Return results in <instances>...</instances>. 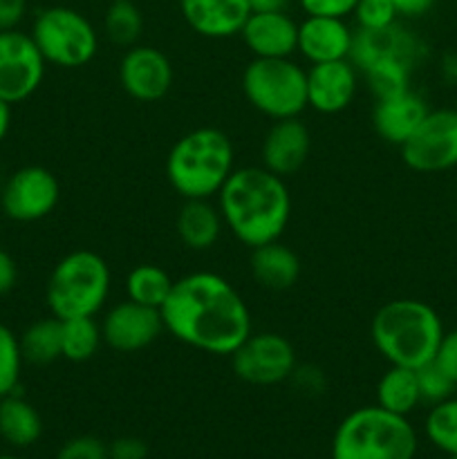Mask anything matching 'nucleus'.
Wrapping results in <instances>:
<instances>
[{"mask_svg":"<svg viewBox=\"0 0 457 459\" xmlns=\"http://www.w3.org/2000/svg\"><path fill=\"white\" fill-rule=\"evenodd\" d=\"M160 312L164 330L175 341L213 357H231L254 332L246 300L215 272H191L177 278Z\"/></svg>","mask_w":457,"mask_h":459,"instance_id":"obj_1","label":"nucleus"},{"mask_svg":"<svg viewBox=\"0 0 457 459\" xmlns=\"http://www.w3.org/2000/svg\"><path fill=\"white\" fill-rule=\"evenodd\" d=\"M224 229L246 249L280 240L291 220V193L264 166H236L215 195Z\"/></svg>","mask_w":457,"mask_h":459,"instance_id":"obj_2","label":"nucleus"},{"mask_svg":"<svg viewBox=\"0 0 457 459\" xmlns=\"http://www.w3.org/2000/svg\"><path fill=\"white\" fill-rule=\"evenodd\" d=\"M442 316L417 299H394L381 305L370 321V339L388 366L419 370L437 354L444 336Z\"/></svg>","mask_w":457,"mask_h":459,"instance_id":"obj_3","label":"nucleus"},{"mask_svg":"<svg viewBox=\"0 0 457 459\" xmlns=\"http://www.w3.org/2000/svg\"><path fill=\"white\" fill-rule=\"evenodd\" d=\"M236 170V146L224 130L200 126L170 146L164 173L182 200H215Z\"/></svg>","mask_w":457,"mask_h":459,"instance_id":"obj_4","label":"nucleus"},{"mask_svg":"<svg viewBox=\"0 0 457 459\" xmlns=\"http://www.w3.org/2000/svg\"><path fill=\"white\" fill-rule=\"evenodd\" d=\"M110 290L112 272L106 258L92 249H74L49 272L45 303L58 321L97 318L108 305Z\"/></svg>","mask_w":457,"mask_h":459,"instance_id":"obj_5","label":"nucleus"},{"mask_svg":"<svg viewBox=\"0 0 457 459\" xmlns=\"http://www.w3.org/2000/svg\"><path fill=\"white\" fill-rule=\"evenodd\" d=\"M419 448L408 417L381 406H361L348 412L332 437L330 459H415Z\"/></svg>","mask_w":457,"mask_h":459,"instance_id":"obj_6","label":"nucleus"},{"mask_svg":"<svg viewBox=\"0 0 457 459\" xmlns=\"http://www.w3.org/2000/svg\"><path fill=\"white\" fill-rule=\"evenodd\" d=\"M246 103L272 121L307 110V70L294 58H251L242 72Z\"/></svg>","mask_w":457,"mask_h":459,"instance_id":"obj_7","label":"nucleus"},{"mask_svg":"<svg viewBox=\"0 0 457 459\" xmlns=\"http://www.w3.org/2000/svg\"><path fill=\"white\" fill-rule=\"evenodd\" d=\"M31 39L47 65L79 70L90 65L99 54L101 36L83 12L67 4L40 9L31 22Z\"/></svg>","mask_w":457,"mask_h":459,"instance_id":"obj_8","label":"nucleus"},{"mask_svg":"<svg viewBox=\"0 0 457 459\" xmlns=\"http://www.w3.org/2000/svg\"><path fill=\"white\" fill-rule=\"evenodd\" d=\"M228 359L233 375L255 388L285 384L298 366L296 348L278 332H251Z\"/></svg>","mask_w":457,"mask_h":459,"instance_id":"obj_9","label":"nucleus"},{"mask_svg":"<svg viewBox=\"0 0 457 459\" xmlns=\"http://www.w3.org/2000/svg\"><path fill=\"white\" fill-rule=\"evenodd\" d=\"M403 164L421 175L457 169V108L428 110L401 148Z\"/></svg>","mask_w":457,"mask_h":459,"instance_id":"obj_10","label":"nucleus"},{"mask_svg":"<svg viewBox=\"0 0 457 459\" xmlns=\"http://www.w3.org/2000/svg\"><path fill=\"white\" fill-rule=\"evenodd\" d=\"M47 61L30 31H0V99L9 106L27 101L43 85Z\"/></svg>","mask_w":457,"mask_h":459,"instance_id":"obj_11","label":"nucleus"},{"mask_svg":"<svg viewBox=\"0 0 457 459\" xmlns=\"http://www.w3.org/2000/svg\"><path fill=\"white\" fill-rule=\"evenodd\" d=\"M61 200V184L45 166H22L0 188V211L13 222H39L54 213Z\"/></svg>","mask_w":457,"mask_h":459,"instance_id":"obj_12","label":"nucleus"},{"mask_svg":"<svg viewBox=\"0 0 457 459\" xmlns=\"http://www.w3.org/2000/svg\"><path fill=\"white\" fill-rule=\"evenodd\" d=\"M116 76L121 90L130 99L139 103H157L173 88L175 67L161 49L137 43L121 54Z\"/></svg>","mask_w":457,"mask_h":459,"instance_id":"obj_13","label":"nucleus"},{"mask_svg":"<svg viewBox=\"0 0 457 459\" xmlns=\"http://www.w3.org/2000/svg\"><path fill=\"white\" fill-rule=\"evenodd\" d=\"M103 345L119 354H134L151 348L164 330L161 312L134 300H121L103 312L101 321Z\"/></svg>","mask_w":457,"mask_h":459,"instance_id":"obj_14","label":"nucleus"},{"mask_svg":"<svg viewBox=\"0 0 457 459\" xmlns=\"http://www.w3.org/2000/svg\"><path fill=\"white\" fill-rule=\"evenodd\" d=\"M361 88V74L349 58L318 63L307 70V108L318 115L348 110Z\"/></svg>","mask_w":457,"mask_h":459,"instance_id":"obj_15","label":"nucleus"},{"mask_svg":"<svg viewBox=\"0 0 457 459\" xmlns=\"http://www.w3.org/2000/svg\"><path fill=\"white\" fill-rule=\"evenodd\" d=\"M428 54L424 40L408 30L403 22L384 27V30H357L354 27L352 49H349V61L361 74L363 67L370 65L376 58H403L410 61L412 65H419Z\"/></svg>","mask_w":457,"mask_h":459,"instance_id":"obj_16","label":"nucleus"},{"mask_svg":"<svg viewBox=\"0 0 457 459\" xmlns=\"http://www.w3.org/2000/svg\"><path fill=\"white\" fill-rule=\"evenodd\" d=\"M312 152V134L300 117L273 121L260 143V166L287 179L300 173Z\"/></svg>","mask_w":457,"mask_h":459,"instance_id":"obj_17","label":"nucleus"},{"mask_svg":"<svg viewBox=\"0 0 457 459\" xmlns=\"http://www.w3.org/2000/svg\"><path fill=\"white\" fill-rule=\"evenodd\" d=\"M177 9L188 30L209 40L240 36L251 13L246 0H177Z\"/></svg>","mask_w":457,"mask_h":459,"instance_id":"obj_18","label":"nucleus"},{"mask_svg":"<svg viewBox=\"0 0 457 459\" xmlns=\"http://www.w3.org/2000/svg\"><path fill=\"white\" fill-rule=\"evenodd\" d=\"M240 39L254 58H289L298 49V22L287 12H251Z\"/></svg>","mask_w":457,"mask_h":459,"instance_id":"obj_19","label":"nucleus"},{"mask_svg":"<svg viewBox=\"0 0 457 459\" xmlns=\"http://www.w3.org/2000/svg\"><path fill=\"white\" fill-rule=\"evenodd\" d=\"M354 27L345 18L305 16L298 22V49L296 54L309 65L349 58Z\"/></svg>","mask_w":457,"mask_h":459,"instance_id":"obj_20","label":"nucleus"},{"mask_svg":"<svg viewBox=\"0 0 457 459\" xmlns=\"http://www.w3.org/2000/svg\"><path fill=\"white\" fill-rule=\"evenodd\" d=\"M428 103L415 90H403L399 94L375 99L372 108V126L375 133L385 143L401 148L406 139L417 130V126L428 115Z\"/></svg>","mask_w":457,"mask_h":459,"instance_id":"obj_21","label":"nucleus"},{"mask_svg":"<svg viewBox=\"0 0 457 459\" xmlns=\"http://www.w3.org/2000/svg\"><path fill=\"white\" fill-rule=\"evenodd\" d=\"M249 272L251 278L264 290L287 291L298 282L303 264H300L298 254L291 247H287L280 240H273L251 249Z\"/></svg>","mask_w":457,"mask_h":459,"instance_id":"obj_22","label":"nucleus"},{"mask_svg":"<svg viewBox=\"0 0 457 459\" xmlns=\"http://www.w3.org/2000/svg\"><path fill=\"white\" fill-rule=\"evenodd\" d=\"M224 220L215 200H184L175 218V233L191 251H209L218 245Z\"/></svg>","mask_w":457,"mask_h":459,"instance_id":"obj_23","label":"nucleus"},{"mask_svg":"<svg viewBox=\"0 0 457 459\" xmlns=\"http://www.w3.org/2000/svg\"><path fill=\"white\" fill-rule=\"evenodd\" d=\"M43 435L39 411L18 393L0 399V437L13 448H30Z\"/></svg>","mask_w":457,"mask_h":459,"instance_id":"obj_24","label":"nucleus"},{"mask_svg":"<svg viewBox=\"0 0 457 459\" xmlns=\"http://www.w3.org/2000/svg\"><path fill=\"white\" fill-rule=\"evenodd\" d=\"M376 406L394 415L408 417L421 406L417 370L401 366H390L376 381Z\"/></svg>","mask_w":457,"mask_h":459,"instance_id":"obj_25","label":"nucleus"},{"mask_svg":"<svg viewBox=\"0 0 457 459\" xmlns=\"http://www.w3.org/2000/svg\"><path fill=\"white\" fill-rule=\"evenodd\" d=\"M18 341L22 359L31 366H49L63 359V323L52 314L27 325Z\"/></svg>","mask_w":457,"mask_h":459,"instance_id":"obj_26","label":"nucleus"},{"mask_svg":"<svg viewBox=\"0 0 457 459\" xmlns=\"http://www.w3.org/2000/svg\"><path fill=\"white\" fill-rule=\"evenodd\" d=\"M175 281L164 267L143 263L130 269V273L125 276V299L146 305V307L161 309Z\"/></svg>","mask_w":457,"mask_h":459,"instance_id":"obj_27","label":"nucleus"},{"mask_svg":"<svg viewBox=\"0 0 457 459\" xmlns=\"http://www.w3.org/2000/svg\"><path fill=\"white\" fill-rule=\"evenodd\" d=\"M143 12L134 0H112L103 13V36L115 48L128 49L143 36Z\"/></svg>","mask_w":457,"mask_h":459,"instance_id":"obj_28","label":"nucleus"},{"mask_svg":"<svg viewBox=\"0 0 457 459\" xmlns=\"http://www.w3.org/2000/svg\"><path fill=\"white\" fill-rule=\"evenodd\" d=\"M417 65L403 58H376L361 70V83L375 94V99L399 94L412 88V74Z\"/></svg>","mask_w":457,"mask_h":459,"instance_id":"obj_29","label":"nucleus"},{"mask_svg":"<svg viewBox=\"0 0 457 459\" xmlns=\"http://www.w3.org/2000/svg\"><path fill=\"white\" fill-rule=\"evenodd\" d=\"M63 323V359L85 363L101 350V323L97 318H67Z\"/></svg>","mask_w":457,"mask_h":459,"instance_id":"obj_30","label":"nucleus"},{"mask_svg":"<svg viewBox=\"0 0 457 459\" xmlns=\"http://www.w3.org/2000/svg\"><path fill=\"white\" fill-rule=\"evenodd\" d=\"M424 433L428 442L437 451L446 453L448 457L457 455V397L444 399V402L430 406L424 421Z\"/></svg>","mask_w":457,"mask_h":459,"instance_id":"obj_31","label":"nucleus"},{"mask_svg":"<svg viewBox=\"0 0 457 459\" xmlns=\"http://www.w3.org/2000/svg\"><path fill=\"white\" fill-rule=\"evenodd\" d=\"M22 363H25V359L21 352V341L13 334L12 327L0 323V399L18 393Z\"/></svg>","mask_w":457,"mask_h":459,"instance_id":"obj_32","label":"nucleus"},{"mask_svg":"<svg viewBox=\"0 0 457 459\" xmlns=\"http://www.w3.org/2000/svg\"><path fill=\"white\" fill-rule=\"evenodd\" d=\"M417 381H419V393H421V403H435L444 402V399L453 397L457 390V385L453 384L451 377L442 370L435 361L426 363L417 370Z\"/></svg>","mask_w":457,"mask_h":459,"instance_id":"obj_33","label":"nucleus"},{"mask_svg":"<svg viewBox=\"0 0 457 459\" xmlns=\"http://www.w3.org/2000/svg\"><path fill=\"white\" fill-rule=\"evenodd\" d=\"M357 30H384L399 21L392 0H358L352 13Z\"/></svg>","mask_w":457,"mask_h":459,"instance_id":"obj_34","label":"nucleus"},{"mask_svg":"<svg viewBox=\"0 0 457 459\" xmlns=\"http://www.w3.org/2000/svg\"><path fill=\"white\" fill-rule=\"evenodd\" d=\"M54 459H110L108 457V444L94 435H79L72 437L58 448Z\"/></svg>","mask_w":457,"mask_h":459,"instance_id":"obj_35","label":"nucleus"},{"mask_svg":"<svg viewBox=\"0 0 457 459\" xmlns=\"http://www.w3.org/2000/svg\"><path fill=\"white\" fill-rule=\"evenodd\" d=\"M358 0H298V7L305 16H327V18H345L357 9Z\"/></svg>","mask_w":457,"mask_h":459,"instance_id":"obj_36","label":"nucleus"},{"mask_svg":"<svg viewBox=\"0 0 457 459\" xmlns=\"http://www.w3.org/2000/svg\"><path fill=\"white\" fill-rule=\"evenodd\" d=\"M289 381L296 385V390H300L303 394H312V397L323 394V390H325L327 385L325 375H323L321 368L309 366V363H305V366H296V370L291 372Z\"/></svg>","mask_w":457,"mask_h":459,"instance_id":"obj_37","label":"nucleus"},{"mask_svg":"<svg viewBox=\"0 0 457 459\" xmlns=\"http://www.w3.org/2000/svg\"><path fill=\"white\" fill-rule=\"evenodd\" d=\"M448 377H451L453 384L457 385V327L444 332L442 343H439L437 354L433 359Z\"/></svg>","mask_w":457,"mask_h":459,"instance_id":"obj_38","label":"nucleus"},{"mask_svg":"<svg viewBox=\"0 0 457 459\" xmlns=\"http://www.w3.org/2000/svg\"><path fill=\"white\" fill-rule=\"evenodd\" d=\"M108 457L110 459H146L148 446L139 437H119L108 444Z\"/></svg>","mask_w":457,"mask_h":459,"instance_id":"obj_39","label":"nucleus"},{"mask_svg":"<svg viewBox=\"0 0 457 459\" xmlns=\"http://www.w3.org/2000/svg\"><path fill=\"white\" fill-rule=\"evenodd\" d=\"M27 0H0V31L18 30L27 16Z\"/></svg>","mask_w":457,"mask_h":459,"instance_id":"obj_40","label":"nucleus"},{"mask_svg":"<svg viewBox=\"0 0 457 459\" xmlns=\"http://www.w3.org/2000/svg\"><path fill=\"white\" fill-rule=\"evenodd\" d=\"M18 282V264L12 254L0 249V296H7Z\"/></svg>","mask_w":457,"mask_h":459,"instance_id":"obj_41","label":"nucleus"},{"mask_svg":"<svg viewBox=\"0 0 457 459\" xmlns=\"http://www.w3.org/2000/svg\"><path fill=\"white\" fill-rule=\"evenodd\" d=\"M435 3L437 0H392L399 18H406V21H415V18L426 16L435 7Z\"/></svg>","mask_w":457,"mask_h":459,"instance_id":"obj_42","label":"nucleus"},{"mask_svg":"<svg viewBox=\"0 0 457 459\" xmlns=\"http://www.w3.org/2000/svg\"><path fill=\"white\" fill-rule=\"evenodd\" d=\"M251 12H287L289 0H246Z\"/></svg>","mask_w":457,"mask_h":459,"instance_id":"obj_43","label":"nucleus"},{"mask_svg":"<svg viewBox=\"0 0 457 459\" xmlns=\"http://www.w3.org/2000/svg\"><path fill=\"white\" fill-rule=\"evenodd\" d=\"M9 128H12V106L0 99V143L9 134Z\"/></svg>","mask_w":457,"mask_h":459,"instance_id":"obj_44","label":"nucleus"},{"mask_svg":"<svg viewBox=\"0 0 457 459\" xmlns=\"http://www.w3.org/2000/svg\"><path fill=\"white\" fill-rule=\"evenodd\" d=\"M442 72L446 81L457 85V54H446V58L442 61Z\"/></svg>","mask_w":457,"mask_h":459,"instance_id":"obj_45","label":"nucleus"},{"mask_svg":"<svg viewBox=\"0 0 457 459\" xmlns=\"http://www.w3.org/2000/svg\"><path fill=\"white\" fill-rule=\"evenodd\" d=\"M0 459H22V457H18V455H0Z\"/></svg>","mask_w":457,"mask_h":459,"instance_id":"obj_46","label":"nucleus"},{"mask_svg":"<svg viewBox=\"0 0 457 459\" xmlns=\"http://www.w3.org/2000/svg\"><path fill=\"white\" fill-rule=\"evenodd\" d=\"M448 459H457V455H451V457H448Z\"/></svg>","mask_w":457,"mask_h":459,"instance_id":"obj_47","label":"nucleus"}]
</instances>
